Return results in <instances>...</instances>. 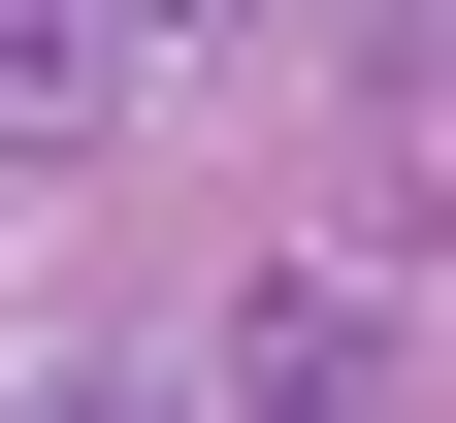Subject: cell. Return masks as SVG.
Masks as SVG:
<instances>
[{
	"instance_id": "7a4b0ae2",
	"label": "cell",
	"mask_w": 456,
	"mask_h": 423,
	"mask_svg": "<svg viewBox=\"0 0 456 423\" xmlns=\"http://www.w3.org/2000/svg\"><path fill=\"white\" fill-rule=\"evenodd\" d=\"M294 33H326V0H131V66H163V98H261Z\"/></svg>"
},
{
	"instance_id": "6da1fadb",
	"label": "cell",
	"mask_w": 456,
	"mask_h": 423,
	"mask_svg": "<svg viewBox=\"0 0 456 423\" xmlns=\"http://www.w3.org/2000/svg\"><path fill=\"white\" fill-rule=\"evenodd\" d=\"M163 66H131V0H0V196H66V163H131Z\"/></svg>"
}]
</instances>
